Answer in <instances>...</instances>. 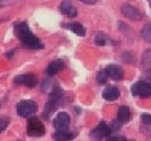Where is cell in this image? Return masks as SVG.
Returning a JSON list of instances; mask_svg holds the SVG:
<instances>
[{
    "label": "cell",
    "mask_w": 151,
    "mask_h": 141,
    "mask_svg": "<svg viewBox=\"0 0 151 141\" xmlns=\"http://www.w3.org/2000/svg\"><path fill=\"white\" fill-rule=\"evenodd\" d=\"M13 53H14V51L12 50L11 52H6V53H5V56H6L9 59H11V58H12V56H13Z\"/></svg>",
    "instance_id": "obj_25"
},
{
    "label": "cell",
    "mask_w": 151,
    "mask_h": 141,
    "mask_svg": "<svg viewBox=\"0 0 151 141\" xmlns=\"http://www.w3.org/2000/svg\"><path fill=\"white\" fill-rule=\"evenodd\" d=\"M14 33L24 47L29 49H41L44 45L32 33L26 22H19L14 26Z\"/></svg>",
    "instance_id": "obj_1"
},
{
    "label": "cell",
    "mask_w": 151,
    "mask_h": 141,
    "mask_svg": "<svg viewBox=\"0 0 151 141\" xmlns=\"http://www.w3.org/2000/svg\"><path fill=\"white\" fill-rule=\"evenodd\" d=\"M60 12L61 14H63L64 16L70 17V18H73V17L77 16V9L71 4L68 1H63V2L60 4Z\"/></svg>",
    "instance_id": "obj_14"
},
{
    "label": "cell",
    "mask_w": 151,
    "mask_h": 141,
    "mask_svg": "<svg viewBox=\"0 0 151 141\" xmlns=\"http://www.w3.org/2000/svg\"><path fill=\"white\" fill-rule=\"evenodd\" d=\"M108 140H126L124 137H109Z\"/></svg>",
    "instance_id": "obj_24"
},
{
    "label": "cell",
    "mask_w": 151,
    "mask_h": 141,
    "mask_svg": "<svg viewBox=\"0 0 151 141\" xmlns=\"http://www.w3.org/2000/svg\"><path fill=\"white\" fill-rule=\"evenodd\" d=\"M108 74H107V72L105 70L104 71H100L99 73H98L97 75V83L99 85H103L105 84V83L107 82V80H108Z\"/></svg>",
    "instance_id": "obj_21"
},
{
    "label": "cell",
    "mask_w": 151,
    "mask_h": 141,
    "mask_svg": "<svg viewBox=\"0 0 151 141\" xmlns=\"http://www.w3.org/2000/svg\"><path fill=\"white\" fill-rule=\"evenodd\" d=\"M64 68V62L62 60H56L50 63L46 68V74L48 76H54L57 73H59Z\"/></svg>",
    "instance_id": "obj_11"
},
{
    "label": "cell",
    "mask_w": 151,
    "mask_h": 141,
    "mask_svg": "<svg viewBox=\"0 0 151 141\" xmlns=\"http://www.w3.org/2000/svg\"><path fill=\"white\" fill-rule=\"evenodd\" d=\"M70 125V117L67 113L60 112L52 121V125L57 131H65Z\"/></svg>",
    "instance_id": "obj_7"
},
{
    "label": "cell",
    "mask_w": 151,
    "mask_h": 141,
    "mask_svg": "<svg viewBox=\"0 0 151 141\" xmlns=\"http://www.w3.org/2000/svg\"><path fill=\"white\" fill-rule=\"evenodd\" d=\"M62 97H63V92H62V90L58 87L54 88L50 95V99H48L46 106H45L44 112H43V116H44L46 119L48 117H50V115L56 111V109L59 106L60 101H61Z\"/></svg>",
    "instance_id": "obj_2"
},
{
    "label": "cell",
    "mask_w": 151,
    "mask_h": 141,
    "mask_svg": "<svg viewBox=\"0 0 151 141\" xmlns=\"http://www.w3.org/2000/svg\"><path fill=\"white\" fill-rule=\"evenodd\" d=\"M9 125V117L5 115L0 116V133H2Z\"/></svg>",
    "instance_id": "obj_20"
},
{
    "label": "cell",
    "mask_w": 151,
    "mask_h": 141,
    "mask_svg": "<svg viewBox=\"0 0 151 141\" xmlns=\"http://www.w3.org/2000/svg\"><path fill=\"white\" fill-rule=\"evenodd\" d=\"M142 63L146 66L147 68L151 69V49L147 50L142 56Z\"/></svg>",
    "instance_id": "obj_18"
},
{
    "label": "cell",
    "mask_w": 151,
    "mask_h": 141,
    "mask_svg": "<svg viewBox=\"0 0 151 141\" xmlns=\"http://www.w3.org/2000/svg\"><path fill=\"white\" fill-rule=\"evenodd\" d=\"M108 76L113 80H122L124 78L123 68L119 65H108L105 69Z\"/></svg>",
    "instance_id": "obj_10"
},
{
    "label": "cell",
    "mask_w": 151,
    "mask_h": 141,
    "mask_svg": "<svg viewBox=\"0 0 151 141\" xmlns=\"http://www.w3.org/2000/svg\"><path fill=\"white\" fill-rule=\"evenodd\" d=\"M102 96L104 99H106L108 101H113L118 99L120 97V90L116 87H113V86H108L104 89L103 93H102Z\"/></svg>",
    "instance_id": "obj_12"
},
{
    "label": "cell",
    "mask_w": 151,
    "mask_h": 141,
    "mask_svg": "<svg viewBox=\"0 0 151 141\" xmlns=\"http://www.w3.org/2000/svg\"><path fill=\"white\" fill-rule=\"evenodd\" d=\"M14 84L17 86H25V87L34 88L38 84V78L34 73H25L18 75L14 78Z\"/></svg>",
    "instance_id": "obj_6"
},
{
    "label": "cell",
    "mask_w": 151,
    "mask_h": 141,
    "mask_svg": "<svg viewBox=\"0 0 151 141\" xmlns=\"http://www.w3.org/2000/svg\"><path fill=\"white\" fill-rule=\"evenodd\" d=\"M109 38L107 37L105 33H98L96 36V39H94V43L98 45V46H105V45L108 44L109 42Z\"/></svg>",
    "instance_id": "obj_17"
},
{
    "label": "cell",
    "mask_w": 151,
    "mask_h": 141,
    "mask_svg": "<svg viewBox=\"0 0 151 141\" xmlns=\"http://www.w3.org/2000/svg\"><path fill=\"white\" fill-rule=\"evenodd\" d=\"M121 12L125 17L129 18L130 20H134V21H139L143 19V15L137 11L135 7L131 6L129 4H124L121 7Z\"/></svg>",
    "instance_id": "obj_9"
},
{
    "label": "cell",
    "mask_w": 151,
    "mask_h": 141,
    "mask_svg": "<svg viewBox=\"0 0 151 141\" xmlns=\"http://www.w3.org/2000/svg\"><path fill=\"white\" fill-rule=\"evenodd\" d=\"M5 3H6V0H0V7L5 5Z\"/></svg>",
    "instance_id": "obj_26"
},
{
    "label": "cell",
    "mask_w": 151,
    "mask_h": 141,
    "mask_svg": "<svg viewBox=\"0 0 151 141\" xmlns=\"http://www.w3.org/2000/svg\"><path fill=\"white\" fill-rule=\"evenodd\" d=\"M131 92L133 96H139L142 98H147L151 95V86L147 82L141 80L135 83L131 88Z\"/></svg>",
    "instance_id": "obj_5"
},
{
    "label": "cell",
    "mask_w": 151,
    "mask_h": 141,
    "mask_svg": "<svg viewBox=\"0 0 151 141\" xmlns=\"http://www.w3.org/2000/svg\"><path fill=\"white\" fill-rule=\"evenodd\" d=\"M62 25H63V27L71 31L73 33H76V35L79 36V37H85V35H86V29H85V27L81 23H79V22L63 23Z\"/></svg>",
    "instance_id": "obj_13"
},
{
    "label": "cell",
    "mask_w": 151,
    "mask_h": 141,
    "mask_svg": "<svg viewBox=\"0 0 151 141\" xmlns=\"http://www.w3.org/2000/svg\"><path fill=\"white\" fill-rule=\"evenodd\" d=\"M82 2L84 3H87V4H93V3L97 2V0H80Z\"/></svg>",
    "instance_id": "obj_23"
},
{
    "label": "cell",
    "mask_w": 151,
    "mask_h": 141,
    "mask_svg": "<svg viewBox=\"0 0 151 141\" xmlns=\"http://www.w3.org/2000/svg\"><path fill=\"white\" fill-rule=\"evenodd\" d=\"M130 117H131V113H130V110L128 107L123 106L119 109L118 111V118L116 119L120 120L122 123H125V122H128L130 120Z\"/></svg>",
    "instance_id": "obj_15"
},
{
    "label": "cell",
    "mask_w": 151,
    "mask_h": 141,
    "mask_svg": "<svg viewBox=\"0 0 151 141\" xmlns=\"http://www.w3.org/2000/svg\"><path fill=\"white\" fill-rule=\"evenodd\" d=\"M26 134L31 137H41L45 134V127L39 118L31 117L27 120Z\"/></svg>",
    "instance_id": "obj_4"
},
{
    "label": "cell",
    "mask_w": 151,
    "mask_h": 141,
    "mask_svg": "<svg viewBox=\"0 0 151 141\" xmlns=\"http://www.w3.org/2000/svg\"><path fill=\"white\" fill-rule=\"evenodd\" d=\"M110 134H111L110 127L107 125L104 121H102L90 132V137L93 139H102L104 137L109 136Z\"/></svg>",
    "instance_id": "obj_8"
},
{
    "label": "cell",
    "mask_w": 151,
    "mask_h": 141,
    "mask_svg": "<svg viewBox=\"0 0 151 141\" xmlns=\"http://www.w3.org/2000/svg\"><path fill=\"white\" fill-rule=\"evenodd\" d=\"M38 110V105L32 99H24L16 105V112L21 117H29Z\"/></svg>",
    "instance_id": "obj_3"
},
{
    "label": "cell",
    "mask_w": 151,
    "mask_h": 141,
    "mask_svg": "<svg viewBox=\"0 0 151 141\" xmlns=\"http://www.w3.org/2000/svg\"><path fill=\"white\" fill-rule=\"evenodd\" d=\"M142 38H143L146 42L151 43V26L150 25H146L143 28V31H142Z\"/></svg>",
    "instance_id": "obj_19"
},
{
    "label": "cell",
    "mask_w": 151,
    "mask_h": 141,
    "mask_svg": "<svg viewBox=\"0 0 151 141\" xmlns=\"http://www.w3.org/2000/svg\"><path fill=\"white\" fill-rule=\"evenodd\" d=\"M52 138L55 140H71L73 138V134L67 132V130H65V131H58L52 135Z\"/></svg>",
    "instance_id": "obj_16"
},
{
    "label": "cell",
    "mask_w": 151,
    "mask_h": 141,
    "mask_svg": "<svg viewBox=\"0 0 151 141\" xmlns=\"http://www.w3.org/2000/svg\"><path fill=\"white\" fill-rule=\"evenodd\" d=\"M142 122L145 123V125H151V115L150 114H143L141 116Z\"/></svg>",
    "instance_id": "obj_22"
}]
</instances>
